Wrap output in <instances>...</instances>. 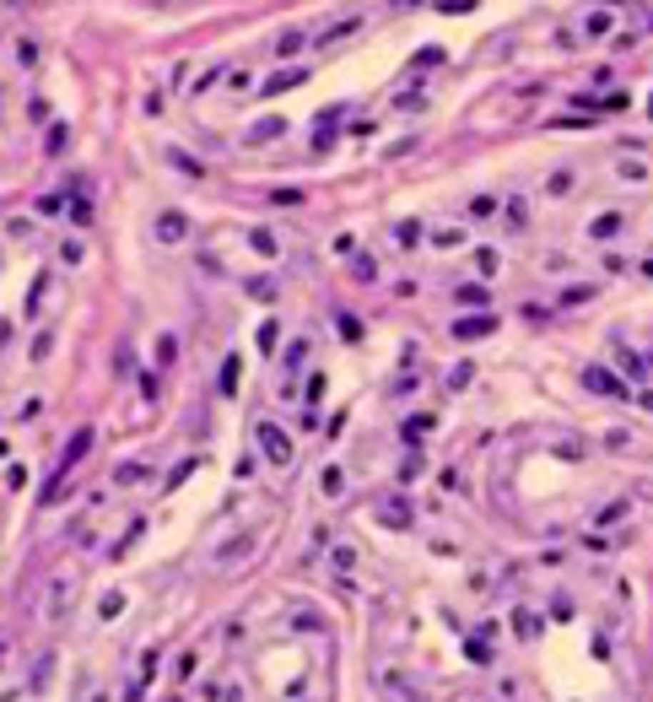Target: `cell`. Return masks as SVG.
Masks as SVG:
<instances>
[{"label":"cell","mask_w":653,"mask_h":702,"mask_svg":"<svg viewBox=\"0 0 653 702\" xmlns=\"http://www.w3.org/2000/svg\"><path fill=\"white\" fill-rule=\"evenodd\" d=\"M76 589H81V578H76V573H54V578H49V594H44V621H65Z\"/></svg>","instance_id":"cell-1"},{"label":"cell","mask_w":653,"mask_h":702,"mask_svg":"<svg viewBox=\"0 0 653 702\" xmlns=\"http://www.w3.org/2000/svg\"><path fill=\"white\" fill-rule=\"evenodd\" d=\"M259 443H265V459H270V465H291V438L276 427V421H259Z\"/></svg>","instance_id":"cell-2"},{"label":"cell","mask_w":653,"mask_h":702,"mask_svg":"<svg viewBox=\"0 0 653 702\" xmlns=\"http://www.w3.org/2000/svg\"><path fill=\"white\" fill-rule=\"evenodd\" d=\"M583 383H589L594 394H610V400H621V394H627V383H621L610 368H583Z\"/></svg>","instance_id":"cell-3"},{"label":"cell","mask_w":653,"mask_h":702,"mask_svg":"<svg viewBox=\"0 0 653 702\" xmlns=\"http://www.w3.org/2000/svg\"><path fill=\"white\" fill-rule=\"evenodd\" d=\"M373 513H378V524H389V530H411V508H405V497H384Z\"/></svg>","instance_id":"cell-4"},{"label":"cell","mask_w":653,"mask_h":702,"mask_svg":"<svg viewBox=\"0 0 653 702\" xmlns=\"http://www.w3.org/2000/svg\"><path fill=\"white\" fill-rule=\"evenodd\" d=\"M621 227H627V216H621V211L589 216V238H594V244H610V238H621Z\"/></svg>","instance_id":"cell-5"},{"label":"cell","mask_w":653,"mask_h":702,"mask_svg":"<svg viewBox=\"0 0 653 702\" xmlns=\"http://www.w3.org/2000/svg\"><path fill=\"white\" fill-rule=\"evenodd\" d=\"M86 448H92V427H81L71 438V443H65V454H60V470H54V481H65V470L76 465V459H86Z\"/></svg>","instance_id":"cell-6"},{"label":"cell","mask_w":653,"mask_h":702,"mask_svg":"<svg viewBox=\"0 0 653 702\" xmlns=\"http://www.w3.org/2000/svg\"><path fill=\"white\" fill-rule=\"evenodd\" d=\"M184 233H189V216H184V211H162L157 216V238L162 244H179Z\"/></svg>","instance_id":"cell-7"},{"label":"cell","mask_w":653,"mask_h":702,"mask_svg":"<svg viewBox=\"0 0 653 702\" xmlns=\"http://www.w3.org/2000/svg\"><path fill=\"white\" fill-rule=\"evenodd\" d=\"M492 330H497L492 314H481V319H454V335H459V341H481V335H492Z\"/></svg>","instance_id":"cell-8"},{"label":"cell","mask_w":653,"mask_h":702,"mask_svg":"<svg viewBox=\"0 0 653 702\" xmlns=\"http://www.w3.org/2000/svg\"><path fill=\"white\" fill-rule=\"evenodd\" d=\"M616 179H621V184H648V162H642V157H621L616 162Z\"/></svg>","instance_id":"cell-9"},{"label":"cell","mask_w":653,"mask_h":702,"mask_svg":"<svg viewBox=\"0 0 653 702\" xmlns=\"http://www.w3.org/2000/svg\"><path fill=\"white\" fill-rule=\"evenodd\" d=\"M362 562V551H357V546L351 541H340V546H329V567H335V573H351V567Z\"/></svg>","instance_id":"cell-10"},{"label":"cell","mask_w":653,"mask_h":702,"mask_svg":"<svg viewBox=\"0 0 653 702\" xmlns=\"http://www.w3.org/2000/svg\"><path fill=\"white\" fill-rule=\"evenodd\" d=\"M319 492H324V497H340V492H346V470H340V465H324V470H319Z\"/></svg>","instance_id":"cell-11"},{"label":"cell","mask_w":653,"mask_h":702,"mask_svg":"<svg viewBox=\"0 0 653 702\" xmlns=\"http://www.w3.org/2000/svg\"><path fill=\"white\" fill-rule=\"evenodd\" d=\"M151 476V470L141 465V459H124V465H114V481H119V486H135V481H146Z\"/></svg>","instance_id":"cell-12"},{"label":"cell","mask_w":653,"mask_h":702,"mask_svg":"<svg viewBox=\"0 0 653 702\" xmlns=\"http://www.w3.org/2000/svg\"><path fill=\"white\" fill-rule=\"evenodd\" d=\"M249 546H254V541H249V535H238V541H227V546H221V551H216V567H227V562H238V556H243V551H249Z\"/></svg>","instance_id":"cell-13"},{"label":"cell","mask_w":653,"mask_h":702,"mask_svg":"<svg viewBox=\"0 0 653 702\" xmlns=\"http://www.w3.org/2000/svg\"><path fill=\"white\" fill-rule=\"evenodd\" d=\"M572 179H578L572 168H557L551 179H545V195H567V189H572Z\"/></svg>","instance_id":"cell-14"},{"label":"cell","mask_w":653,"mask_h":702,"mask_svg":"<svg viewBox=\"0 0 653 702\" xmlns=\"http://www.w3.org/2000/svg\"><path fill=\"white\" fill-rule=\"evenodd\" d=\"M502 222H513V233H524V222H529V211H524V200L513 195L508 206H502Z\"/></svg>","instance_id":"cell-15"},{"label":"cell","mask_w":653,"mask_h":702,"mask_svg":"<svg viewBox=\"0 0 653 702\" xmlns=\"http://www.w3.org/2000/svg\"><path fill=\"white\" fill-rule=\"evenodd\" d=\"M81 259H86V244L81 238H65L60 244V265H81Z\"/></svg>","instance_id":"cell-16"},{"label":"cell","mask_w":653,"mask_h":702,"mask_svg":"<svg viewBox=\"0 0 653 702\" xmlns=\"http://www.w3.org/2000/svg\"><path fill=\"white\" fill-rule=\"evenodd\" d=\"M513 627H519V638L529 643L534 632H540V621H534V611H513Z\"/></svg>","instance_id":"cell-17"},{"label":"cell","mask_w":653,"mask_h":702,"mask_svg":"<svg viewBox=\"0 0 653 702\" xmlns=\"http://www.w3.org/2000/svg\"><path fill=\"white\" fill-rule=\"evenodd\" d=\"M583 33H589V38L610 33V11H589V16H583Z\"/></svg>","instance_id":"cell-18"},{"label":"cell","mask_w":653,"mask_h":702,"mask_svg":"<svg viewBox=\"0 0 653 702\" xmlns=\"http://www.w3.org/2000/svg\"><path fill=\"white\" fill-rule=\"evenodd\" d=\"M303 357H308V341L297 335V341L286 346V373H297V368H303Z\"/></svg>","instance_id":"cell-19"},{"label":"cell","mask_w":653,"mask_h":702,"mask_svg":"<svg viewBox=\"0 0 653 702\" xmlns=\"http://www.w3.org/2000/svg\"><path fill=\"white\" fill-rule=\"evenodd\" d=\"M173 357H179V335H157V362L168 368Z\"/></svg>","instance_id":"cell-20"},{"label":"cell","mask_w":653,"mask_h":702,"mask_svg":"<svg viewBox=\"0 0 653 702\" xmlns=\"http://www.w3.org/2000/svg\"><path fill=\"white\" fill-rule=\"evenodd\" d=\"M297 81H303V71H281V76L265 81V92H286V86H297Z\"/></svg>","instance_id":"cell-21"},{"label":"cell","mask_w":653,"mask_h":702,"mask_svg":"<svg viewBox=\"0 0 653 702\" xmlns=\"http://www.w3.org/2000/svg\"><path fill=\"white\" fill-rule=\"evenodd\" d=\"M432 244H437V249H459V244H464V233H459V227H437V233H432Z\"/></svg>","instance_id":"cell-22"},{"label":"cell","mask_w":653,"mask_h":702,"mask_svg":"<svg viewBox=\"0 0 653 702\" xmlns=\"http://www.w3.org/2000/svg\"><path fill=\"white\" fill-rule=\"evenodd\" d=\"M216 76H221V65H211V71H200V76H194V98H206L211 86H216Z\"/></svg>","instance_id":"cell-23"},{"label":"cell","mask_w":653,"mask_h":702,"mask_svg":"<svg viewBox=\"0 0 653 702\" xmlns=\"http://www.w3.org/2000/svg\"><path fill=\"white\" fill-rule=\"evenodd\" d=\"M119 611H124V594H103V605H97V616H103V621H114Z\"/></svg>","instance_id":"cell-24"},{"label":"cell","mask_w":653,"mask_h":702,"mask_svg":"<svg viewBox=\"0 0 653 702\" xmlns=\"http://www.w3.org/2000/svg\"><path fill=\"white\" fill-rule=\"evenodd\" d=\"M621 368H627L632 378H648V362H642L637 351H621Z\"/></svg>","instance_id":"cell-25"},{"label":"cell","mask_w":653,"mask_h":702,"mask_svg":"<svg viewBox=\"0 0 653 702\" xmlns=\"http://www.w3.org/2000/svg\"><path fill=\"white\" fill-rule=\"evenodd\" d=\"M44 292H49V276H38V281H33V292H27V314H38V309H44Z\"/></svg>","instance_id":"cell-26"},{"label":"cell","mask_w":653,"mask_h":702,"mask_svg":"<svg viewBox=\"0 0 653 702\" xmlns=\"http://www.w3.org/2000/svg\"><path fill=\"white\" fill-rule=\"evenodd\" d=\"M249 244H254V249H259V254H265V259L276 254V238H270L265 227H254V233H249Z\"/></svg>","instance_id":"cell-27"},{"label":"cell","mask_w":653,"mask_h":702,"mask_svg":"<svg viewBox=\"0 0 653 702\" xmlns=\"http://www.w3.org/2000/svg\"><path fill=\"white\" fill-rule=\"evenodd\" d=\"M475 271H481V276H497V254H492V249H475Z\"/></svg>","instance_id":"cell-28"},{"label":"cell","mask_w":653,"mask_h":702,"mask_svg":"<svg viewBox=\"0 0 653 702\" xmlns=\"http://www.w3.org/2000/svg\"><path fill=\"white\" fill-rule=\"evenodd\" d=\"M71 222H76V227L92 222V206H86V200H76V195H71Z\"/></svg>","instance_id":"cell-29"},{"label":"cell","mask_w":653,"mask_h":702,"mask_svg":"<svg viewBox=\"0 0 653 702\" xmlns=\"http://www.w3.org/2000/svg\"><path fill=\"white\" fill-rule=\"evenodd\" d=\"M194 665H200V653H194V648H189V653H179V665H173V670H179V681H189V676H194Z\"/></svg>","instance_id":"cell-30"},{"label":"cell","mask_w":653,"mask_h":702,"mask_svg":"<svg viewBox=\"0 0 653 702\" xmlns=\"http://www.w3.org/2000/svg\"><path fill=\"white\" fill-rule=\"evenodd\" d=\"M151 676H157V648H146V653H141V686H146Z\"/></svg>","instance_id":"cell-31"},{"label":"cell","mask_w":653,"mask_h":702,"mask_svg":"<svg viewBox=\"0 0 653 702\" xmlns=\"http://www.w3.org/2000/svg\"><path fill=\"white\" fill-rule=\"evenodd\" d=\"M49 346H54V335H49V330H44V335H38V341H33V346H27V357H33V362H44V351H49Z\"/></svg>","instance_id":"cell-32"},{"label":"cell","mask_w":653,"mask_h":702,"mask_svg":"<svg viewBox=\"0 0 653 702\" xmlns=\"http://www.w3.org/2000/svg\"><path fill=\"white\" fill-rule=\"evenodd\" d=\"M265 136H281V119H265V124H254V130H249V141H265Z\"/></svg>","instance_id":"cell-33"},{"label":"cell","mask_w":653,"mask_h":702,"mask_svg":"<svg viewBox=\"0 0 653 702\" xmlns=\"http://www.w3.org/2000/svg\"><path fill=\"white\" fill-rule=\"evenodd\" d=\"M303 49V33H297V27H291V33H281V54H297Z\"/></svg>","instance_id":"cell-34"},{"label":"cell","mask_w":653,"mask_h":702,"mask_svg":"<svg viewBox=\"0 0 653 702\" xmlns=\"http://www.w3.org/2000/svg\"><path fill=\"white\" fill-rule=\"evenodd\" d=\"M49 151H65V124H49V141H44Z\"/></svg>","instance_id":"cell-35"},{"label":"cell","mask_w":653,"mask_h":702,"mask_svg":"<svg viewBox=\"0 0 653 702\" xmlns=\"http://www.w3.org/2000/svg\"><path fill=\"white\" fill-rule=\"evenodd\" d=\"M464 383H470V362H459V368L448 373V389H464Z\"/></svg>","instance_id":"cell-36"},{"label":"cell","mask_w":653,"mask_h":702,"mask_svg":"<svg viewBox=\"0 0 653 702\" xmlns=\"http://www.w3.org/2000/svg\"><path fill=\"white\" fill-rule=\"evenodd\" d=\"M168 157H173V162H179V168H184V173H194V179H206V168H200V162H189V157H184V151H168Z\"/></svg>","instance_id":"cell-37"},{"label":"cell","mask_w":653,"mask_h":702,"mask_svg":"<svg viewBox=\"0 0 653 702\" xmlns=\"http://www.w3.org/2000/svg\"><path fill=\"white\" fill-rule=\"evenodd\" d=\"M221 389H238V357H227V368H221Z\"/></svg>","instance_id":"cell-38"},{"label":"cell","mask_w":653,"mask_h":702,"mask_svg":"<svg viewBox=\"0 0 653 702\" xmlns=\"http://www.w3.org/2000/svg\"><path fill=\"white\" fill-rule=\"evenodd\" d=\"M227 86H232V92H243V86H254V76H249V71H232Z\"/></svg>","instance_id":"cell-39"},{"label":"cell","mask_w":653,"mask_h":702,"mask_svg":"<svg viewBox=\"0 0 653 702\" xmlns=\"http://www.w3.org/2000/svg\"><path fill=\"white\" fill-rule=\"evenodd\" d=\"M637 406H642V411H653V389H637Z\"/></svg>","instance_id":"cell-40"},{"label":"cell","mask_w":653,"mask_h":702,"mask_svg":"<svg viewBox=\"0 0 653 702\" xmlns=\"http://www.w3.org/2000/svg\"><path fill=\"white\" fill-rule=\"evenodd\" d=\"M92 702H114V697H109V691H92Z\"/></svg>","instance_id":"cell-41"}]
</instances>
